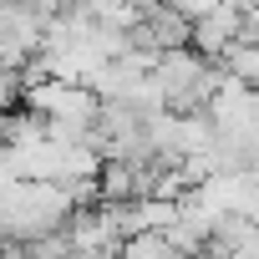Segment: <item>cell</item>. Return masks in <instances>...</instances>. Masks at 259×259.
<instances>
[{
    "mask_svg": "<svg viewBox=\"0 0 259 259\" xmlns=\"http://www.w3.org/2000/svg\"><path fill=\"white\" fill-rule=\"evenodd\" d=\"M148 76H153L158 92H163V112H203L208 97H213V87L224 81L219 61L198 56L193 46H178V51L153 56V71H148Z\"/></svg>",
    "mask_w": 259,
    "mask_h": 259,
    "instance_id": "obj_2",
    "label": "cell"
},
{
    "mask_svg": "<svg viewBox=\"0 0 259 259\" xmlns=\"http://www.w3.org/2000/svg\"><path fill=\"white\" fill-rule=\"evenodd\" d=\"M71 213V198L66 188L56 183H31V178H16L0 198V239H41V234H56Z\"/></svg>",
    "mask_w": 259,
    "mask_h": 259,
    "instance_id": "obj_1",
    "label": "cell"
},
{
    "mask_svg": "<svg viewBox=\"0 0 259 259\" xmlns=\"http://www.w3.org/2000/svg\"><path fill=\"white\" fill-rule=\"evenodd\" d=\"M117 259H183V254L168 244V234H127Z\"/></svg>",
    "mask_w": 259,
    "mask_h": 259,
    "instance_id": "obj_4",
    "label": "cell"
},
{
    "mask_svg": "<svg viewBox=\"0 0 259 259\" xmlns=\"http://www.w3.org/2000/svg\"><path fill=\"white\" fill-rule=\"evenodd\" d=\"M239 41V6H229V0H219V6L198 11L193 16V31H188V46L208 61H219L229 46Z\"/></svg>",
    "mask_w": 259,
    "mask_h": 259,
    "instance_id": "obj_3",
    "label": "cell"
}]
</instances>
